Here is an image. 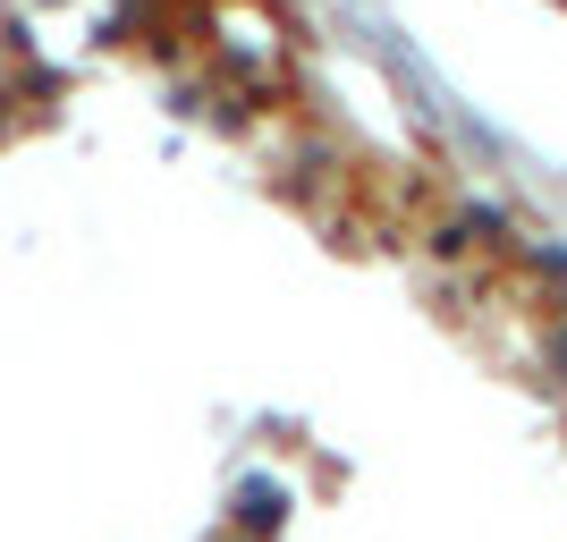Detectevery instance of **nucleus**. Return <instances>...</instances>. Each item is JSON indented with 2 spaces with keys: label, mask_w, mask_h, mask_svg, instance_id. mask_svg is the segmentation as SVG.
<instances>
[{
  "label": "nucleus",
  "mask_w": 567,
  "mask_h": 542,
  "mask_svg": "<svg viewBox=\"0 0 567 542\" xmlns=\"http://www.w3.org/2000/svg\"><path fill=\"white\" fill-rule=\"evenodd\" d=\"M543 365H550V381L567 390V314H550V330H543Z\"/></svg>",
  "instance_id": "obj_2"
},
{
  "label": "nucleus",
  "mask_w": 567,
  "mask_h": 542,
  "mask_svg": "<svg viewBox=\"0 0 567 542\" xmlns=\"http://www.w3.org/2000/svg\"><path fill=\"white\" fill-rule=\"evenodd\" d=\"M229 509H237V525H246V534H262V542L288 525V492H280V483H262V474H246V483H237Z\"/></svg>",
  "instance_id": "obj_1"
}]
</instances>
